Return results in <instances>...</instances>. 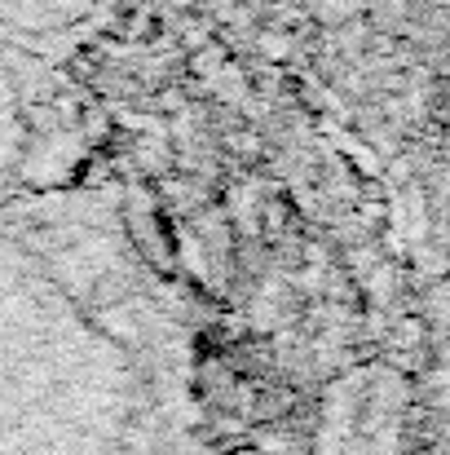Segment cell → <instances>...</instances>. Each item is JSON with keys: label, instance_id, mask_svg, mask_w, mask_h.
<instances>
[{"label": "cell", "instance_id": "1", "mask_svg": "<svg viewBox=\"0 0 450 455\" xmlns=\"http://www.w3.org/2000/svg\"><path fill=\"white\" fill-rule=\"evenodd\" d=\"M186 309L107 190L0 204V455H190Z\"/></svg>", "mask_w": 450, "mask_h": 455}, {"label": "cell", "instance_id": "4", "mask_svg": "<svg viewBox=\"0 0 450 455\" xmlns=\"http://www.w3.org/2000/svg\"><path fill=\"white\" fill-rule=\"evenodd\" d=\"M288 455H393L380 443V420L371 411H362V394L340 389L331 394L327 411L318 416V429L309 438V447H296Z\"/></svg>", "mask_w": 450, "mask_h": 455}, {"label": "cell", "instance_id": "3", "mask_svg": "<svg viewBox=\"0 0 450 455\" xmlns=\"http://www.w3.org/2000/svg\"><path fill=\"white\" fill-rule=\"evenodd\" d=\"M102 9L107 0H0V40L27 58L58 62Z\"/></svg>", "mask_w": 450, "mask_h": 455}, {"label": "cell", "instance_id": "2", "mask_svg": "<svg viewBox=\"0 0 450 455\" xmlns=\"http://www.w3.org/2000/svg\"><path fill=\"white\" fill-rule=\"evenodd\" d=\"M36 151H40L36 58L0 40V204L27 195Z\"/></svg>", "mask_w": 450, "mask_h": 455}]
</instances>
